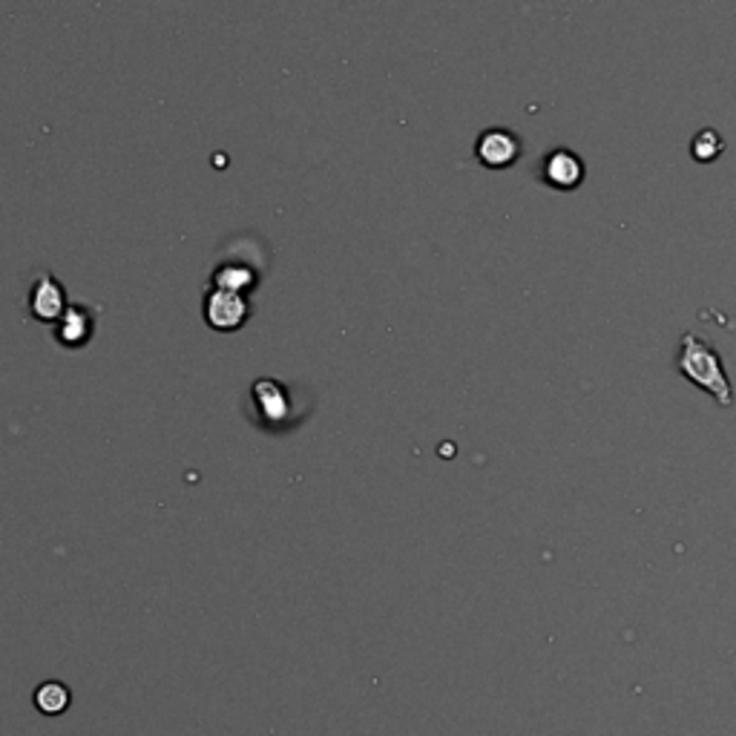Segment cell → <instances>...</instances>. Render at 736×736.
<instances>
[{"label": "cell", "instance_id": "cell-1", "mask_svg": "<svg viewBox=\"0 0 736 736\" xmlns=\"http://www.w3.org/2000/svg\"><path fill=\"white\" fill-rule=\"evenodd\" d=\"M676 366H679L685 380L699 386L702 391H708L723 409L734 406V389H730V380L728 375H725L723 360H719V351H716L710 342H705L702 337H696V334H685L679 342Z\"/></svg>", "mask_w": 736, "mask_h": 736}, {"label": "cell", "instance_id": "cell-2", "mask_svg": "<svg viewBox=\"0 0 736 736\" xmlns=\"http://www.w3.org/2000/svg\"><path fill=\"white\" fill-rule=\"evenodd\" d=\"M250 306L245 294L225 291V288H210L205 297V320L216 331H237L248 322Z\"/></svg>", "mask_w": 736, "mask_h": 736}, {"label": "cell", "instance_id": "cell-3", "mask_svg": "<svg viewBox=\"0 0 736 736\" xmlns=\"http://www.w3.org/2000/svg\"><path fill=\"white\" fill-rule=\"evenodd\" d=\"M475 156L489 170H507L521 156V141H518L515 132L504 130V127H493V130L480 132L478 145H475Z\"/></svg>", "mask_w": 736, "mask_h": 736}, {"label": "cell", "instance_id": "cell-4", "mask_svg": "<svg viewBox=\"0 0 736 736\" xmlns=\"http://www.w3.org/2000/svg\"><path fill=\"white\" fill-rule=\"evenodd\" d=\"M67 308L70 306H67V294H63L61 282L43 273L32 286V294H29V311H32V317L41 322H58Z\"/></svg>", "mask_w": 736, "mask_h": 736}, {"label": "cell", "instance_id": "cell-5", "mask_svg": "<svg viewBox=\"0 0 736 736\" xmlns=\"http://www.w3.org/2000/svg\"><path fill=\"white\" fill-rule=\"evenodd\" d=\"M541 173L549 188L576 190L584 181V161L561 147V150H553V153L544 159Z\"/></svg>", "mask_w": 736, "mask_h": 736}, {"label": "cell", "instance_id": "cell-6", "mask_svg": "<svg viewBox=\"0 0 736 736\" xmlns=\"http://www.w3.org/2000/svg\"><path fill=\"white\" fill-rule=\"evenodd\" d=\"M92 326H96V322H92L87 308L70 306L63 311L61 320L56 322V340H61L67 348L87 346L92 337Z\"/></svg>", "mask_w": 736, "mask_h": 736}, {"label": "cell", "instance_id": "cell-7", "mask_svg": "<svg viewBox=\"0 0 736 736\" xmlns=\"http://www.w3.org/2000/svg\"><path fill=\"white\" fill-rule=\"evenodd\" d=\"M36 708L41 710L43 716H58L63 714V710L70 708V690H67V685H61V682H43V685H38L36 688Z\"/></svg>", "mask_w": 736, "mask_h": 736}, {"label": "cell", "instance_id": "cell-8", "mask_svg": "<svg viewBox=\"0 0 736 736\" xmlns=\"http://www.w3.org/2000/svg\"><path fill=\"white\" fill-rule=\"evenodd\" d=\"M257 282V273L242 268V265H222L213 273V288H225V291H248Z\"/></svg>", "mask_w": 736, "mask_h": 736}]
</instances>
